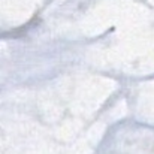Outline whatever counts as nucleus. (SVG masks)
I'll use <instances>...</instances> for the list:
<instances>
[]
</instances>
